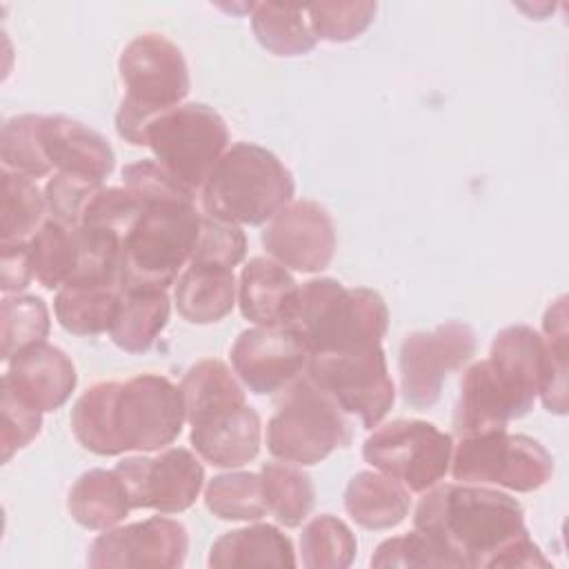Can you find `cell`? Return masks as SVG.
Listing matches in <instances>:
<instances>
[{
	"mask_svg": "<svg viewBox=\"0 0 569 569\" xmlns=\"http://www.w3.org/2000/svg\"><path fill=\"white\" fill-rule=\"evenodd\" d=\"M0 413H2V433H0L2 462H9V458L16 451L27 447L40 433L42 411L22 402L7 387H2Z\"/></svg>",
	"mask_w": 569,
	"mask_h": 569,
	"instance_id": "43",
	"label": "cell"
},
{
	"mask_svg": "<svg viewBox=\"0 0 569 569\" xmlns=\"http://www.w3.org/2000/svg\"><path fill=\"white\" fill-rule=\"evenodd\" d=\"M371 567H402V569H425V567H453L451 558L422 531L413 527V531L405 536L389 538L378 545L371 556Z\"/></svg>",
	"mask_w": 569,
	"mask_h": 569,
	"instance_id": "41",
	"label": "cell"
},
{
	"mask_svg": "<svg viewBox=\"0 0 569 569\" xmlns=\"http://www.w3.org/2000/svg\"><path fill=\"white\" fill-rule=\"evenodd\" d=\"M40 122L42 116L24 113L2 124L0 158L7 171H16L27 178H42L53 169L42 147Z\"/></svg>",
	"mask_w": 569,
	"mask_h": 569,
	"instance_id": "37",
	"label": "cell"
},
{
	"mask_svg": "<svg viewBox=\"0 0 569 569\" xmlns=\"http://www.w3.org/2000/svg\"><path fill=\"white\" fill-rule=\"evenodd\" d=\"M200 213L193 198H167L144 202V209L122 240L120 287L122 291H167L180 267L191 260Z\"/></svg>",
	"mask_w": 569,
	"mask_h": 569,
	"instance_id": "6",
	"label": "cell"
},
{
	"mask_svg": "<svg viewBox=\"0 0 569 569\" xmlns=\"http://www.w3.org/2000/svg\"><path fill=\"white\" fill-rule=\"evenodd\" d=\"M191 445L213 467H242L260 451V418L256 409L242 405L191 427Z\"/></svg>",
	"mask_w": 569,
	"mask_h": 569,
	"instance_id": "20",
	"label": "cell"
},
{
	"mask_svg": "<svg viewBox=\"0 0 569 569\" xmlns=\"http://www.w3.org/2000/svg\"><path fill=\"white\" fill-rule=\"evenodd\" d=\"M545 378V342L529 325H511L496 333L489 358L473 362L460 382L453 413L458 436L505 429L522 418Z\"/></svg>",
	"mask_w": 569,
	"mask_h": 569,
	"instance_id": "3",
	"label": "cell"
},
{
	"mask_svg": "<svg viewBox=\"0 0 569 569\" xmlns=\"http://www.w3.org/2000/svg\"><path fill=\"white\" fill-rule=\"evenodd\" d=\"M98 189H102L100 182L58 171L44 187L47 209L53 220L67 227H80L82 211Z\"/></svg>",
	"mask_w": 569,
	"mask_h": 569,
	"instance_id": "42",
	"label": "cell"
},
{
	"mask_svg": "<svg viewBox=\"0 0 569 569\" xmlns=\"http://www.w3.org/2000/svg\"><path fill=\"white\" fill-rule=\"evenodd\" d=\"M413 527L429 536L456 569H493L496 558L525 529L516 498L485 485H436L425 491L413 513Z\"/></svg>",
	"mask_w": 569,
	"mask_h": 569,
	"instance_id": "2",
	"label": "cell"
},
{
	"mask_svg": "<svg viewBox=\"0 0 569 569\" xmlns=\"http://www.w3.org/2000/svg\"><path fill=\"white\" fill-rule=\"evenodd\" d=\"M547 373L540 398L547 411L567 413V296H560L542 318Z\"/></svg>",
	"mask_w": 569,
	"mask_h": 569,
	"instance_id": "35",
	"label": "cell"
},
{
	"mask_svg": "<svg viewBox=\"0 0 569 569\" xmlns=\"http://www.w3.org/2000/svg\"><path fill=\"white\" fill-rule=\"evenodd\" d=\"M307 376L325 389L345 413H353L367 429L389 413L396 391L382 345L345 353L309 356Z\"/></svg>",
	"mask_w": 569,
	"mask_h": 569,
	"instance_id": "12",
	"label": "cell"
},
{
	"mask_svg": "<svg viewBox=\"0 0 569 569\" xmlns=\"http://www.w3.org/2000/svg\"><path fill=\"white\" fill-rule=\"evenodd\" d=\"M309 353L287 327L244 329L231 347V365L238 378L258 396L278 393L289 387L302 369Z\"/></svg>",
	"mask_w": 569,
	"mask_h": 569,
	"instance_id": "17",
	"label": "cell"
},
{
	"mask_svg": "<svg viewBox=\"0 0 569 569\" xmlns=\"http://www.w3.org/2000/svg\"><path fill=\"white\" fill-rule=\"evenodd\" d=\"M67 507L71 518L84 529L107 531L124 520L131 502L116 471L89 469L73 482Z\"/></svg>",
	"mask_w": 569,
	"mask_h": 569,
	"instance_id": "26",
	"label": "cell"
},
{
	"mask_svg": "<svg viewBox=\"0 0 569 569\" xmlns=\"http://www.w3.org/2000/svg\"><path fill=\"white\" fill-rule=\"evenodd\" d=\"M349 440L351 427L345 411L309 376H298L280 391L267 425L271 456L293 465H316Z\"/></svg>",
	"mask_w": 569,
	"mask_h": 569,
	"instance_id": "8",
	"label": "cell"
},
{
	"mask_svg": "<svg viewBox=\"0 0 569 569\" xmlns=\"http://www.w3.org/2000/svg\"><path fill=\"white\" fill-rule=\"evenodd\" d=\"M169 320L167 291L136 289L122 291L116 320L109 329L111 340L127 353H144L153 347Z\"/></svg>",
	"mask_w": 569,
	"mask_h": 569,
	"instance_id": "28",
	"label": "cell"
},
{
	"mask_svg": "<svg viewBox=\"0 0 569 569\" xmlns=\"http://www.w3.org/2000/svg\"><path fill=\"white\" fill-rule=\"evenodd\" d=\"M267 511L284 527H298L311 513L316 491L311 478L293 462H264L260 469Z\"/></svg>",
	"mask_w": 569,
	"mask_h": 569,
	"instance_id": "31",
	"label": "cell"
},
{
	"mask_svg": "<svg viewBox=\"0 0 569 569\" xmlns=\"http://www.w3.org/2000/svg\"><path fill=\"white\" fill-rule=\"evenodd\" d=\"M113 471L124 485L131 509H156L160 513L189 509L204 485L202 465L182 447L167 449L153 458H124Z\"/></svg>",
	"mask_w": 569,
	"mask_h": 569,
	"instance_id": "14",
	"label": "cell"
},
{
	"mask_svg": "<svg viewBox=\"0 0 569 569\" xmlns=\"http://www.w3.org/2000/svg\"><path fill=\"white\" fill-rule=\"evenodd\" d=\"M47 200L31 182V178L2 169V196H0V240L24 242L42 222Z\"/></svg>",
	"mask_w": 569,
	"mask_h": 569,
	"instance_id": "32",
	"label": "cell"
},
{
	"mask_svg": "<svg viewBox=\"0 0 569 569\" xmlns=\"http://www.w3.org/2000/svg\"><path fill=\"white\" fill-rule=\"evenodd\" d=\"M144 209V202L129 191L127 187H109L98 189L82 211L80 227L104 229L118 233L122 240L136 224Z\"/></svg>",
	"mask_w": 569,
	"mask_h": 569,
	"instance_id": "39",
	"label": "cell"
},
{
	"mask_svg": "<svg viewBox=\"0 0 569 569\" xmlns=\"http://www.w3.org/2000/svg\"><path fill=\"white\" fill-rule=\"evenodd\" d=\"M476 353V336L462 322H445L433 331L409 333L400 345V387L416 409L438 402L449 371L467 365Z\"/></svg>",
	"mask_w": 569,
	"mask_h": 569,
	"instance_id": "13",
	"label": "cell"
},
{
	"mask_svg": "<svg viewBox=\"0 0 569 569\" xmlns=\"http://www.w3.org/2000/svg\"><path fill=\"white\" fill-rule=\"evenodd\" d=\"M76 382L71 358L49 342H36L16 353L2 376V387L42 413L60 409L73 393Z\"/></svg>",
	"mask_w": 569,
	"mask_h": 569,
	"instance_id": "18",
	"label": "cell"
},
{
	"mask_svg": "<svg viewBox=\"0 0 569 569\" xmlns=\"http://www.w3.org/2000/svg\"><path fill=\"white\" fill-rule=\"evenodd\" d=\"M409 507V489L380 471H360L345 489V509L365 529H391L407 518Z\"/></svg>",
	"mask_w": 569,
	"mask_h": 569,
	"instance_id": "22",
	"label": "cell"
},
{
	"mask_svg": "<svg viewBox=\"0 0 569 569\" xmlns=\"http://www.w3.org/2000/svg\"><path fill=\"white\" fill-rule=\"evenodd\" d=\"M122 182L142 202L167 198H193L189 189L176 182L156 160H138L122 169Z\"/></svg>",
	"mask_w": 569,
	"mask_h": 569,
	"instance_id": "44",
	"label": "cell"
},
{
	"mask_svg": "<svg viewBox=\"0 0 569 569\" xmlns=\"http://www.w3.org/2000/svg\"><path fill=\"white\" fill-rule=\"evenodd\" d=\"M262 244L282 267L313 273L333 258L336 227L325 207L313 200H296L269 220Z\"/></svg>",
	"mask_w": 569,
	"mask_h": 569,
	"instance_id": "16",
	"label": "cell"
},
{
	"mask_svg": "<svg viewBox=\"0 0 569 569\" xmlns=\"http://www.w3.org/2000/svg\"><path fill=\"white\" fill-rule=\"evenodd\" d=\"M40 136L44 153L62 173L100 182L113 171L111 144L91 127L67 116H42Z\"/></svg>",
	"mask_w": 569,
	"mask_h": 569,
	"instance_id": "19",
	"label": "cell"
},
{
	"mask_svg": "<svg viewBox=\"0 0 569 569\" xmlns=\"http://www.w3.org/2000/svg\"><path fill=\"white\" fill-rule=\"evenodd\" d=\"M247 251V238L233 222L202 216L198 240L191 253V264H211L233 269Z\"/></svg>",
	"mask_w": 569,
	"mask_h": 569,
	"instance_id": "40",
	"label": "cell"
},
{
	"mask_svg": "<svg viewBox=\"0 0 569 569\" xmlns=\"http://www.w3.org/2000/svg\"><path fill=\"white\" fill-rule=\"evenodd\" d=\"M209 567H296L291 540L273 525H253L220 536L209 551Z\"/></svg>",
	"mask_w": 569,
	"mask_h": 569,
	"instance_id": "25",
	"label": "cell"
},
{
	"mask_svg": "<svg viewBox=\"0 0 569 569\" xmlns=\"http://www.w3.org/2000/svg\"><path fill=\"white\" fill-rule=\"evenodd\" d=\"M144 144L176 182L196 193L227 151L229 131L218 111L202 102H187L151 120Z\"/></svg>",
	"mask_w": 569,
	"mask_h": 569,
	"instance_id": "9",
	"label": "cell"
},
{
	"mask_svg": "<svg viewBox=\"0 0 569 569\" xmlns=\"http://www.w3.org/2000/svg\"><path fill=\"white\" fill-rule=\"evenodd\" d=\"M251 29L258 42L276 56H302L318 42L300 4L258 2L251 7Z\"/></svg>",
	"mask_w": 569,
	"mask_h": 569,
	"instance_id": "29",
	"label": "cell"
},
{
	"mask_svg": "<svg viewBox=\"0 0 569 569\" xmlns=\"http://www.w3.org/2000/svg\"><path fill=\"white\" fill-rule=\"evenodd\" d=\"M451 436L425 420L387 422L365 440L362 458L413 493L436 487L449 471Z\"/></svg>",
	"mask_w": 569,
	"mask_h": 569,
	"instance_id": "11",
	"label": "cell"
},
{
	"mask_svg": "<svg viewBox=\"0 0 569 569\" xmlns=\"http://www.w3.org/2000/svg\"><path fill=\"white\" fill-rule=\"evenodd\" d=\"M118 71L127 93L116 113V129L120 138L140 147L149 122L187 98L189 69L171 40L160 33H142L122 49Z\"/></svg>",
	"mask_w": 569,
	"mask_h": 569,
	"instance_id": "7",
	"label": "cell"
},
{
	"mask_svg": "<svg viewBox=\"0 0 569 569\" xmlns=\"http://www.w3.org/2000/svg\"><path fill=\"white\" fill-rule=\"evenodd\" d=\"M289 169L253 142H236L216 162L202 187L207 216L233 224H262L291 202Z\"/></svg>",
	"mask_w": 569,
	"mask_h": 569,
	"instance_id": "5",
	"label": "cell"
},
{
	"mask_svg": "<svg viewBox=\"0 0 569 569\" xmlns=\"http://www.w3.org/2000/svg\"><path fill=\"white\" fill-rule=\"evenodd\" d=\"M451 476L469 485H498L511 491H536L553 476L551 453L533 438L505 429L460 436L451 453Z\"/></svg>",
	"mask_w": 569,
	"mask_h": 569,
	"instance_id": "10",
	"label": "cell"
},
{
	"mask_svg": "<svg viewBox=\"0 0 569 569\" xmlns=\"http://www.w3.org/2000/svg\"><path fill=\"white\" fill-rule=\"evenodd\" d=\"M300 551L307 569H345L353 562L358 542L340 518L322 513L302 529Z\"/></svg>",
	"mask_w": 569,
	"mask_h": 569,
	"instance_id": "33",
	"label": "cell"
},
{
	"mask_svg": "<svg viewBox=\"0 0 569 569\" xmlns=\"http://www.w3.org/2000/svg\"><path fill=\"white\" fill-rule=\"evenodd\" d=\"M184 420L182 389L158 373L98 382L71 409L76 440L98 456L162 449L180 436Z\"/></svg>",
	"mask_w": 569,
	"mask_h": 569,
	"instance_id": "1",
	"label": "cell"
},
{
	"mask_svg": "<svg viewBox=\"0 0 569 569\" xmlns=\"http://www.w3.org/2000/svg\"><path fill=\"white\" fill-rule=\"evenodd\" d=\"M502 567H549V560L542 556V551L538 549V545L529 538V533L520 536L518 540H513L493 562V569H502Z\"/></svg>",
	"mask_w": 569,
	"mask_h": 569,
	"instance_id": "46",
	"label": "cell"
},
{
	"mask_svg": "<svg viewBox=\"0 0 569 569\" xmlns=\"http://www.w3.org/2000/svg\"><path fill=\"white\" fill-rule=\"evenodd\" d=\"M27 242L33 278L47 289L64 287L78 264V227L49 218Z\"/></svg>",
	"mask_w": 569,
	"mask_h": 569,
	"instance_id": "30",
	"label": "cell"
},
{
	"mask_svg": "<svg viewBox=\"0 0 569 569\" xmlns=\"http://www.w3.org/2000/svg\"><path fill=\"white\" fill-rule=\"evenodd\" d=\"M280 327H287L309 356L345 353L382 345L389 309L373 289H349L333 278H316L298 287Z\"/></svg>",
	"mask_w": 569,
	"mask_h": 569,
	"instance_id": "4",
	"label": "cell"
},
{
	"mask_svg": "<svg viewBox=\"0 0 569 569\" xmlns=\"http://www.w3.org/2000/svg\"><path fill=\"white\" fill-rule=\"evenodd\" d=\"M178 313L193 325L222 320L236 302V278L231 269L189 264L176 284Z\"/></svg>",
	"mask_w": 569,
	"mask_h": 569,
	"instance_id": "23",
	"label": "cell"
},
{
	"mask_svg": "<svg viewBox=\"0 0 569 569\" xmlns=\"http://www.w3.org/2000/svg\"><path fill=\"white\" fill-rule=\"evenodd\" d=\"M376 2H313L305 4L316 40L349 42L358 38L376 16Z\"/></svg>",
	"mask_w": 569,
	"mask_h": 569,
	"instance_id": "38",
	"label": "cell"
},
{
	"mask_svg": "<svg viewBox=\"0 0 569 569\" xmlns=\"http://www.w3.org/2000/svg\"><path fill=\"white\" fill-rule=\"evenodd\" d=\"M180 389L184 398V418L191 427L247 405L244 391L233 378L231 369L213 358L189 367Z\"/></svg>",
	"mask_w": 569,
	"mask_h": 569,
	"instance_id": "24",
	"label": "cell"
},
{
	"mask_svg": "<svg viewBox=\"0 0 569 569\" xmlns=\"http://www.w3.org/2000/svg\"><path fill=\"white\" fill-rule=\"evenodd\" d=\"M49 309L38 296H7L0 305L2 360H11L22 349L44 342L49 333Z\"/></svg>",
	"mask_w": 569,
	"mask_h": 569,
	"instance_id": "36",
	"label": "cell"
},
{
	"mask_svg": "<svg viewBox=\"0 0 569 569\" xmlns=\"http://www.w3.org/2000/svg\"><path fill=\"white\" fill-rule=\"evenodd\" d=\"M204 502L222 520H258L267 513L260 473L251 471L216 476L204 489Z\"/></svg>",
	"mask_w": 569,
	"mask_h": 569,
	"instance_id": "34",
	"label": "cell"
},
{
	"mask_svg": "<svg viewBox=\"0 0 569 569\" xmlns=\"http://www.w3.org/2000/svg\"><path fill=\"white\" fill-rule=\"evenodd\" d=\"M187 551L189 536L184 525L164 516H153L98 536L89 547L87 565L93 569H176L184 565Z\"/></svg>",
	"mask_w": 569,
	"mask_h": 569,
	"instance_id": "15",
	"label": "cell"
},
{
	"mask_svg": "<svg viewBox=\"0 0 569 569\" xmlns=\"http://www.w3.org/2000/svg\"><path fill=\"white\" fill-rule=\"evenodd\" d=\"M0 247V289L4 293H18L33 278L29 242H2Z\"/></svg>",
	"mask_w": 569,
	"mask_h": 569,
	"instance_id": "45",
	"label": "cell"
},
{
	"mask_svg": "<svg viewBox=\"0 0 569 569\" xmlns=\"http://www.w3.org/2000/svg\"><path fill=\"white\" fill-rule=\"evenodd\" d=\"M298 282L287 267L273 258H251L240 273L238 302L247 320L260 327H278L284 322L296 298Z\"/></svg>",
	"mask_w": 569,
	"mask_h": 569,
	"instance_id": "21",
	"label": "cell"
},
{
	"mask_svg": "<svg viewBox=\"0 0 569 569\" xmlns=\"http://www.w3.org/2000/svg\"><path fill=\"white\" fill-rule=\"evenodd\" d=\"M120 298V284H64L56 293L53 311L69 333L98 336L111 329Z\"/></svg>",
	"mask_w": 569,
	"mask_h": 569,
	"instance_id": "27",
	"label": "cell"
}]
</instances>
